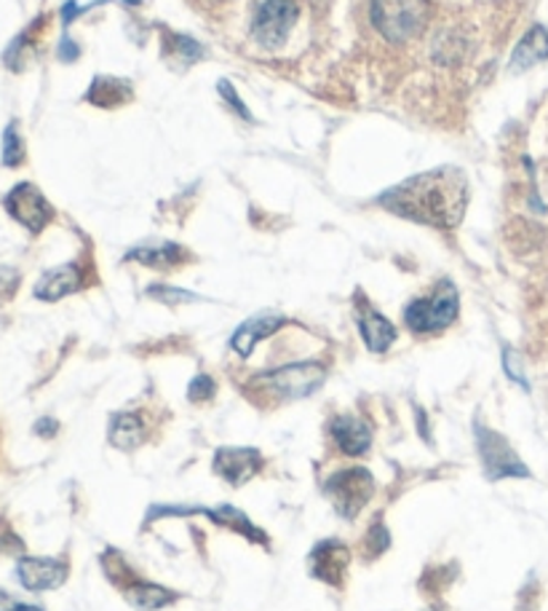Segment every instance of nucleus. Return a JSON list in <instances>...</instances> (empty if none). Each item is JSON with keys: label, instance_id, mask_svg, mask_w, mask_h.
I'll return each mask as SVG.
<instances>
[{"label": "nucleus", "instance_id": "f257e3e1", "mask_svg": "<svg viewBox=\"0 0 548 611\" xmlns=\"http://www.w3.org/2000/svg\"><path fill=\"white\" fill-rule=\"evenodd\" d=\"M380 207L434 229H455L468 207V178L455 167L430 169L383 193Z\"/></svg>", "mask_w": 548, "mask_h": 611}, {"label": "nucleus", "instance_id": "f03ea898", "mask_svg": "<svg viewBox=\"0 0 548 611\" xmlns=\"http://www.w3.org/2000/svg\"><path fill=\"white\" fill-rule=\"evenodd\" d=\"M428 0H372V24L390 43H407L426 30Z\"/></svg>", "mask_w": 548, "mask_h": 611}, {"label": "nucleus", "instance_id": "7ed1b4c3", "mask_svg": "<svg viewBox=\"0 0 548 611\" xmlns=\"http://www.w3.org/2000/svg\"><path fill=\"white\" fill-rule=\"evenodd\" d=\"M460 298L453 282H439L428 298H415L413 303L404 309V322L417 335L442 333L449 324L458 320Z\"/></svg>", "mask_w": 548, "mask_h": 611}, {"label": "nucleus", "instance_id": "20e7f679", "mask_svg": "<svg viewBox=\"0 0 548 611\" xmlns=\"http://www.w3.org/2000/svg\"><path fill=\"white\" fill-rule=\"evenodd\" d=\"M326 370L318 362H292V365L276 368L271 373L257 375L252 383L273 400H305L322 387Z\"/></svg>", "mask_w": 548, "mask_h": 611}, {"label": "nucleus", "instance_id": "39448f33", "mask_svg": "<svg viewBox=\"0 0 548 611\" xmlns=\"http://www.w3.org/2000/svg\"><path fill=\"white\" fill-rule=\"evenodd\" d=\"M322 491L332 502V507H335L337 515L354 520L369 504L372 493H375V478L364 467H348V470L332 474Z\"/></svg>", "mask_w": 548, "mask_h": 611}, {"label": "nucleus", "instance_id": "423d86ee", "mask_svg": "<svg viewBox=\"0 0 548 611\" xmlns=\"http://www.w3.org/2000/svg\"><path fill=\"white\" fill-rule=\"evenodd\" d=\"M476 434V451H479L481 467H485V474L489 483H498V480L506 478H530V470L525 467V461L517 457L504 434H498L495 429H489L476 421L474 424Z\"/></svg>", "mask_w": 548, "mask_h": 611}, {"label": "nucleus", "instance_id": "0eeeda50", "mask_svg": "<svg viewBox=\"0 0 548 611\" xmlns=\"http://www.w3.org/2000/svg\"><path fill=\"white\" fill-rule=\"evenodd\" d=\"M297 22V3L295 0H265L254 17L252 36L260 47L276 49L290 38L292 28Z\"/></svg>", "mask_w": 548, "mask_h": 611}, {"label": "nucleus", "instance_id": "6e6552de", "mask_svg": "<svg viewBox=\"0 0 548 611\" xmlns=\"http://www.w3.org/2000/svg\"><path fill=\"white\" fill-rule=\"evenodd\" d=\"M3 204L6 212L32 233H41L45 226L51 223V218H54V210H51L49 201H45L43 193L30 183H19L17 188H11Z\"/></svg>", "mask_w": 548, "mask_h": 611}, {"label": "nucleus", "instance_id": "1a4fd4ad", "mask_svg": "<svg viewBox=\"0 0 548 611\" xmlns=\"http://www.w3.org/2000/svg\"><path fill=\"white\" fill-rule=\"evenodd\" d=\"M214 474L231 485L250 483L254 474L263 467V453L257 448H217L214 451Z\"/></svg>", "mask_w": 548, "mask_h": 611}, {"label": "nucleus", "instance_id": "9d476101", "mask_svg": "<svg viewBox=\"0 0 548 611\" xmlns=\"http://www.w3.org/2000/svg\"><path fill=\"white\" fill-rule=\"evenodd\" d=\"M17 580L30 593H45L68 582V563L60 558H22L17 563Z\"/></svg>", "mask_w": 548, "mask_h": 611}, {"label": "nucleus", "instance_id": "9b49d317", "mask_svg": "<svg viewBox=\"0 0 548 611\" xmlns=\"http://www.w3.org/2000/svg\"><path fill=\"white\" fill-rule=\"evenodd\" d=\"M311 574L318 577V580L326 584H335L341 588L343 571L348 569V550H345L343 542L337 539H326V542H318L311 552Z\"/></svg>", "mask_w": 548, "mask_h": 611}, {"label": "nucleus", "instance_id": "f8f14e48", "mask_svg": "<svg viewBox=\"0 0 548 611\" xmlns=\"http://www.w3.org/2000/svg\"><path fill=\"white\" fill-rule=\"evenodd\" d=\"M329 434L345 457H364L372 448L369 421L358 419V415H337V419H332Z\"/></svg>", "mask_w": 548, "mask_h": 611}, {"label": "nucleus", "instance_id": "ddd939ff", "mask_svg": "<svg viewBox=\"0 0 548 611\" xmlns=\"http://www.w3.org/2000/svg\"><path fill=\"white\" fill-rule=\"evenodd\" d=\"M284 324H286V320L282 314H257V317H252V320L239 324V330L231 338V349L239 357H250L260 341H265V338L278 333Z\"/></svg>", "mask_w": 548, "mask_h": 611}, {"label": "nucleus", "instance_id": "4468645a", "mask_svg": "<svg viewBox=\"0 0 548 611\" xmlns=\"http://www.w3.org/2000/svg\"><path fill=\"white\" fill-rule=\"evenodd\" d=\"M358 330H362L364 343H367L369 352L386 354L396 341V328L390 324L380 311H375L367 301L358 306Z\"/></svg>", "mask_w": 548, "mask_h": 611}, {"label": "nucleus", "instance_id": "2eb2a0df", "mask_svg": "<svg viewBox=\"0 0 548 611\" xmlns=\"http://www.w3.org/2000/svg\"><path fill=\"white\" fill-rule=\"evenodd\" d=\"M83 288V274L75 263L57 266V269L45 271L35 284V298L41 301H60L64 296H73Z\"/></svg>", "mask_w": 548, "mask_h": 611}, {"label": "nucleus", "instance_id": "dca6fc26", "mask_svg": "<svg viewBox=\"0 0 548 611\" xmlns=\"http://www.w3.org/2000/svg\"><path fill=\"white\" fill-rule=\"evenodd\" d=\"M199 515H206L212 523L223 525V529L236 531V534L246 537L250 542L263 544V548H271V539H267L265 531H260L257 525L252 523L244 512L236 510L233 504H217V507H199Z\"/></svg>", "mask_w": 548, "mask_h": 611}, {"label": "nucleus", "instance_id": "f3484780", "mask_svg": "<svg viewBox=\"0 0 548 611\" xmlns=\"http://www.w3.org/2000/svg\"><path fill=\"white\" fill-rule=\"evenodd\" d=\"M548 60V30L544 24H535L525 32V38L519 41V47L511 54V73H525V70L535 68L538 62Z\"/></svg>", "mask_w": 548, "mask_h": 611}, {"label": "nucleus", "instance_id": "a211bd4d", "mask_svg": "<svg viewBox=\"0 0 548 611\" xmlns=\"http://www.w3.org/2000/svg\"><path fill=\"white\" fill-rule=\"evenodd\" d=\"M145 421H142L140 413H115L110 419L108 427V438L110 445L119 448V451H134L145 443Z\"/></svg>", "mask_w": 548, "mask_h": 611}, {"label": "nucleus", "instance_id": "6ab92c4d", "mask_svg": "<svg viewBox=\"0 0 548 611\" xmlns=\"http://www.w3.org/2000/svg\"><path fill=\"white\" fill-rule=\"evenodd\" d=\"M187 258H191L187 256V250H182L180 244H169V242L134 247V250L126 256V260H136V263L150 266V269H159V271L174 269V266L185 263Z\"/></svg>", "mask_w": 548, "mask_h": 611}, {"label": "nucleus", "instance_id": "aec40b11", "mask_svg": "<svg viewBox=\"0 0 548 611\" xmlns=\"http://www.w3.org/2000/svg\"><path fill=\"white\" fill-rule=\"evenodd\" d=\"M123 595H126V601L132 603L136 611H155L174 601V595L169 593L166 588H161V584H150V582L126 584Z\"/></svg>", "mask_w": 548, "mask_h": 611}, {"label": "nucleus", "instance_id": "412c9836", "mask_svg": "<svg viewBox=\"0 0 548 611\" xmlns=\"http://www.w3.org/2000/svg\"><path fill=\"white\" fill-rule=\"evenodd\" d=\"M24 161V146L22 138L17 132V123H11L3 134V164L6 167H17Z\"/></svg>", "mask_w": 548, "mask_h": 611}, {"label": "nucleus", "instance_id": "4be33fe9", "mask_svg": "<svg viewBox=\"0 0 548 611\" xmlns=\"http://www.w3.org/2000/svg\"><path fill=\"white\" fill-rule=\"evenodd\" d=\"M390 544V534L386 529V523H380V520H375V523L369 525L367 537H364V548L369 550V555H380V552H386Z\"/></svg>", "mask_w": 548, "mask_h": 611}, {"label": "nucleus", "instance_id": "5701e85b", "mask_svg": "<svg viewBox=\"0 0 548 611\" xmlns=\"http://www.w3.org/2000/svg\"><path fill=\"white\" fill-rule=\"evenodd\" d=\"M148 296H150V298H155V301H161V303H169V306L201 301V298H199V296H193V292L177 290V288H161V284H155V288H150V290H148Z\"/></svg>", "mask_w": 548, "mask_h": 611}, {"label": "nucleus", "instance_id": "b1692460", "mask_svg": "<svg viewBox=\"0 0 548 611\" xmlns=\"http://www.w3.org/2000/svg\"><path fill=\"white\" fill-rule=\"evenodd\" d=\"M214 381L209 379V375H195V379L191 381V387H187V400H193V402H206V400H212L214 398Z\"/></svg>", "mask_w": 548, "mask_h": 611}, {"label": "nucleus", "instance_id": "393cba45", "mask_svg": "<svg viewBox=\"0 0 548 611\" xmlns=\"http://www.w3.org/2000/svg\"><path fill=\"white\" fill-rule=\"evenodd\" d=\"M504 368H506L508 379H514V381L519 383V387H525V389H527V379H525V373H521V368H519L517 352H511V349H506V352H504Z\"/></svg>", "mask_w": 548, "mask_h": 611}, {"label": "nucleus", "instance_id": "a878e982", "mask_svg": "<svg viewBox=\"0 0 548 611\" xmlns=\"http://www.w3.org/2000/svg\"><path fill=\"white\" fill-rule=\"evenodd\" d=\"M35 432L41 434V438H51V434H57V421L51 419H43L35 424Z\"/></svg>", "mask_w": 548, "mask_h": 611}, {"label": "nucleus", "instance_id": "bb28decb", "mask_svg": "<svg viewBox=\"0 0 548 611\" xmlns=\"http://www.w3.org/2000/svg\"><path fill=\"white\" fill-rule=\"evenodd\" d=\"M60 57H62V60H75V57H78V47H73V43H70V38H64V41H62V47H60Z\"/></svg>", "mask_w": 548, "mask_h": 611}, {"label": "nucleus", "instance_id": "cd10ccee", "mask_svg": "<svg viewBox=\"0 0 548 611\" xmlns=\"http://www.w3.org/2000/svg\"><path fill=\"white\" fill-rule=\"evenodd\" d=\"M9 611H43V609H38V607H28V603H11Z\"/></svg>", "mask_w": 548, "mask_h": 611}]
</instances>
